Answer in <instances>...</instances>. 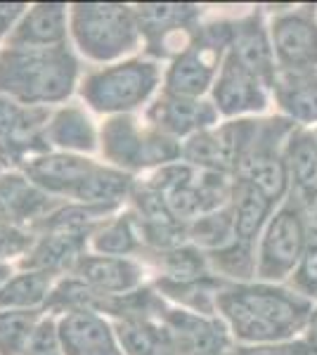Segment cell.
<instances>
[{"label": "cell", "instance_id": "cell-17", "mask_svg": "<svg viewBox=\"0 0 317 355\" xmlns=\"http://www.w3.org/2000/svg\"><path fill=\"white\" fill-rule=\"evenodd\" d=\"M273 88L286 114L298 121H317V69L282 73Z\"/></svg>", "mask_w": 317, "mask_h": 355}, {"label": "cell", "instance_id": "cell-2", "mask_svg": "<svg viewBox=\"0 0 317 355\" xmlns=\"http://www.w3.org/2000/svg\"><path fill=\"white\" fill-rule=\"evenodd\" d=\"M76 62L62 48L8 50L0 57V90L22 102H55L71 93Z\"/></svg>", "mask_w": 317, "mask_h": 355}, {"label": "cell", "instance_id": "cell-27", "mask_svg": "<svg viewBox=\"0 0 317 355\" xmlns=\"http://www.w3.org/2000/svg\"><path fill=\"white\" fill-rule=\"evenodd\" d=\"M48 137L55 145L69 147V150H93L95 147L93 128L78 110H65L57 114L55 121L50 123Z\"/></svg>", "mask_w": 317, "mask_h": 355}, {"label": "cell", "instance_id": "cell-11", "mask_svg": "<svg viewBox=\"0 0 317 355\" xmlns=\"http://www.w3.org/2000/svg\"><path fill=\"white\" fill-rule=\"evenodd\" d=\"M263 85L265 83L261 78H256L251 71H246L232 55H228V60L223 62L216 90H213V95H216V107L223 114H228V116L241 114V112L263 110L265 107Z\"/></svg>", "mask_w": 317, "mask_h": 355}, {"label": "cell", "instance_id": "cell-34", "mask_svg": "<svg viewBox=\"0 0 317 355\" xmlns=\"http://www.w3.org/2000/svg\"><path fill=\"white\" fill-rule=\"evenodd\" d=\"M251 244L234 242L232 246H225L216 254V263L225 272L234 275V277H251L253 263H251Z\"/></svg>", "mask_w": 317, "mask_h": 355}, {"label": "cell", "instance_id": "cell-33", "mask_svg": "<svg viewBox=\"0 0 317 355\" xmlns=\"http://www.w3.org/2000/svg\"><path fill=\"white\" fill-rule=\"evenodd\" d=\"M95 249L102 254H128L135 249V237H132L128 223L117 220L112 225H107L100 232V237L95 239Z\"/></svg>", "mask_w": 317, "mask_h": 355}, {"label": "cell", "instance_id": "cell-22", "mask_svg": "<svg viewBox=\"0 0 317 355\" xmlns=\"http://www.w3.org/2000/svg\"><path fill=\"white\" fill-rule=\"evenodd\" d=\"M289 178L305 199L317 197V137L308 130H296L286 145Z\"/></svg>", "mask_w": 317, "mask_h": 355}, {"label": "cell", "instance_id": "cell-15", "mask_svg": "<svg viewBox=\"0 0 317 355\" xmlns=\"http://www.w3.org/2000/svg\"><path fill=\"white\" fill-rule=\"evenodd\" d=\"M65 38V8L62 5H36L10 38L12 50H50Z\"/></svg>", "mask_w": 317, "mask_h": 355}, {"label": "cell", "instance_id": "cell-7", "mask_svg": "<svg viewBox=\"0 0 317 355\" xmlns=\"http://www.w3.org/2000/svg\"><path fill=\"white\" fill-rule=\"evenodd\" d=\"M232 31L234 28L211 26L194 48L178 57L169 71V93L189 100L206 93L216 76L218 57L225 45L232 43Z\"/></svg>", "mask_w": 317, "mask_h": 355}, {"label": "cell", "instance_id": "cell-20", "mask_svg": "<svg viewBox=\"0 0 317 355\" xmlns=\"http://www.w3.org/2000/svg\"><path fill=\"white\" fill-rule=\"evenodd\" d=\"M48 206V197L24 178L8 175L0 180V220L3 223L36 218Z\"/></svg>", "mask_w": 317, "mask_h": 355}, {"label": "cell", "instance_id": "cell-23", "mask_svg": "<svg viewBox=\"0 0 317 355\" xmlns=\"http://www.w3.org/2000/svg\"><path fill=\"white\" fill-rule=\"evenodd\" d=\"M78 275L88 287L97 291H128L140 282V270L128 261L119 259H83L78 263Z\"/></svg>", "mask_w": 317, "mask_h": 355}, {"label": "cell", "instance_id": "cell-25", "mask_svg": "<svg viewBox=\"0 0 317 355\" xmlns=\"http://www.w3.org/2000/svg\"><path fill=\"white\" fill-rule=\"evenodd\" d=\"M197 17L192 5H140L137 8V26L149 38H159L171 33L173 28H185Z\"/></svg>", "mask_w": 317, "mask_h": 355}, {"label": "cell", "instance_id": "cell-18", "mask_svg": "<svg viewBox=\"0 0 317 355\" xmlns=\"http://www.w3.org/2000/svg\"><path fill=\"white\" fill-rule=\"evenodd\" d=\"M95 166L85 159L78 157H45L36 159V162L28 164V175L38 182V185L48 187L55 192H71L76 194V190L83 185V180L90 175Z\"/></svg>", "mask_w": 317, "mask_h": 355}, {"label": "cell", "instance_id": "cell-35", "mask_svg": "<svg viewBox=\"0 0 317 355\" xmlns=\"http://www.w3.org/2000/svg\"><path fill=\"white\" fill-rule=\"evenodd\" d=\"M166 268H169L171 277L180 279V282H189V279H197L201 275V270H204V261H201V256H197L194 251L180 249V251H173L169 256Z\"/></svg>", "mask_w": 317, "mask_h": 355}, {"label": "cell", "instance_id": "cell-4", "mask_svg": "<svg viewBox=\"0 0 317 355\" xmlns=\"http://www.w3.org/2000/svg\"><path fill=\"white\" fill-rule=\"evenodd\" d=\"M289 130V123L282 121H258L253 140L237 164V175L241 182L256 187L270 202H280L289 185L286 159L277 154V137Z\"/></svg>", "mask_w": 317, "mask_h": 355}, {"label": "cell", "instance_id": "cell-9", "mask_svg": "<svg viewBox=\"0 0 317 355\" xmlns=\"http://www.w3.org/2000/svg\"><path fill=\"white\" fill-rule=\"evenodd\" d=\"M256 125L258 121H237L221 130H209V133L204 130L187 142L185 157L192 164L206 166L213 173H225L232 168L237 171L241 154L253 140Z\"/></svg>", "mask_w": 317, "mask_h": 355}, {"label": "cell", "instance_id": "cell-3", "mask_svg": "<svg viewBox=\"0 0 317 355\" xmlns=\"http://www.w3.org/2000/svg\"><path fill=\"white\" fill-rule=\"evenodd\" d=\"M137 19L123 5H76L74 36L93 60H112L137 43Z\"/></svg>", "mask_w": 317, "mask_h": 355}, {"label": "cell", "instance_id": "cell-24", "mask_svg": "<svg viewBox=\"0 0 317 355\" xmlns=\"http://www.w3.org/2000/svg\"><path fill=\"white\" fill-rule=\"evenodd\" d=\"M119 339L128 355H175L171 331H164L145 320H126L119 324Z\"/></svg>", "mask_w": 317, "mask_h": 355}, {"label": "cell", "instance_id": "cell-10", "mask_svg": "<svg viewBox=\"0 0 317 355\" xmlns=\"http://www.w3.org/2000/svg\"><path fill=\"white\" fill-rule=\"evenodd\" d=\"M273 45L286 71H308L317 67V24L308 12L277 17L273 24Z\"/></svg>", "mask_w": 317, "mask_h": 355}, {"label": "cell", "instance_id": "cell-36", "mask_svg": "<svg viewBox=\"0 0 317 355\" xmlns=\"http://www.w3.org/2000/svg\"><path fill=\"white\" fill-rule=\"evenodd\" d=\"M24 246H26L24 234H19V232L10 230V227L0 225V259H5V256H12V254H19Z\"/></svg>", "mask_w": 317, "mask_h": 355}, {"label": "cell", "instance_id": "cell-13", "mask_svg": "<svg viewBox=\"0 0 317 355\" xmlns=\"http://www.w3.org/2000/svg\"><path fill=\"white\" fill-rule=\"evenodd\" d=\"M230 55L239 62L246 71H251L256 78H261L265 85H275V48H270L268 33L258 17L244 19L234 26Z\"/></svg>", "mask_w": 317, "mask_h": 355}, {"label": "cell", "instance_id": "cell-38", "mask_svg": "<svg viewBox=\"0 0 317 355\" xmlns=\"http://www.w3.org/2000/svg\"><path fill=\"white\" fill-rule=\"evenodd\" d=\"M315 137H317V133H315Z\"/></svg>", "mask_w": 317, "mask_h": 355}, {"label": "cell", "instance_id": "cell-5", "mask_svg": "<svg viewBox=\"0 0 317 355\" xmlns=\"http://www.w3.org/2000/svg\"><path fill=\"white\" fill-rule=\"evenodd\" d=\"M159 71L149 62H128V64L112 67L85 81L83 95L95 110L121 112L132 110L154 90Z\"/></svg>", "mask_w": 317, "mask_h": 355}, {"label": "cell", "instance_id": "cell-21", "mask_svg": "<svg viewBox=\"0 0 317 355\" xmlns=\"http://www.w3.org/2000/svg\"><path fill=\"white\" fill-rule=\"evenodd\" d=\"M273 206L275 202H270L263 192H258L256 187L237 180V185H234V209H232L234 239L251 244V239L263 227V223L270 216Z\"/></svg>", "mask_w": 317, "mask_h": 355}, {"label": "cell", "instance_id": "cell-26", "mask_svg": "<svg viewBox=\"0 0 317 355\" xmlns=\"http://www.w3.org/2000/svg\"><path fill=\"white\" fill-rule=\"evenodd\" d=\"M78 249H80L78 232L57 230L55 234L45 237L43 242L38 244V249L33 251V256L26 263L31 268H38V272L57 270V268H65L76 259Z\"/></svg>", "mask_w": 317, "mask_h": 355}, {"label": "cell", "instance_id": "cell-16", "mask_svg": "<svg viewBox=\"0 0 317 355\" xmlns=\"http://www.w3.org/2000/svg\"><path fill=\"white\" fill-rule=\"evenodd\" d=\"M149 119L161 130L173 135H185L192 130H201L216 121V110L206 102L189 100V97L166 95L149 110Z\"/></svg>", "mask_w": 317, "mask_h": 355}, {"label": "cell", "instance_id": "cell-30", "mask_svg": "<svg viewBox=\"0 0 317 355\" xmlns=\"http://www.w3.org/2000/svg\"><path fill=\"white\" fill-rule=\"evenodd\" d=\"M33 313H0V355H24L33 336Z\"/></svg>", "mask_w": 317, "mask_h": 355}, {"label": "cell", "instance_id": "cell-8", "mask_svg": "<svg viewBox=\"0 0 317 355\" xmlns=\"http://www.w3.org/2000/svg\"><path fill=\"white\" fill-rule=\"evenodd\" d=\"M107 157L121 166H147L175 159L180 150L164 135H140L132 119H112L105 128Z\"/></svg>", "mask_w": 317, "mask_h": 355}, {"label": "cell", "instance_id": "cell-28", "mask_svg": "<svg viewBox=\"0 0 317 355\" xmlns=\"http://www.w3.org/2000/svg\"><path fill=\"white\" fill-rule=\"evenodd\" d=\"M128 190V175L107 168H93L83 185L76 190V197L88 204H107L114 206Z\"/></svg>", "mask_w": 317, "mask_h": 355}, {"label": "cell", "instance_id": "cell-31", "mask_svg": "<svg viewBox=\"0 0 317 355\" xmlns=\"http://www.w3.org/2000/svg\"><path fill=\"white\" fill-rule=\"evenodd\" d=\"M293 287L301 294L317 299V227H310L305 237L303 256L293 272Z\"/></svg>", "mask_w": 317, "mask_h": 355}, {"label": "cell", "instance_id": "cell-37", "mask_svg": "<svg viewBox=\"0 0 317 355\" xmlns=\"http://www.w3.org/2000/svg\"><path fill=\"white\" fill-rule=\"evenodd\" d=\"M24 5H0V33H5L10 28V24L22 15Z\"/></svg>", "mask_w": 317, "mask_h": 355}, {"label": "cell", "instance_id": "cell-32", "mask_svg": "<svg viewBox=\"0 0 317 355\" xmlns=\"http://www.w3.org/2000/svg\"><path fill=\"white\" fill-rule=\"evenodd\" d=\"M194 239L201 244L209 246H225L230 234H234V220L232 214L223 211L218 216H206V218H199L197 225L192 227Z\"/></svg>", "mask_w": 317, "mask_h": 355}, {"label": "cell", "instance_id": "cell-14", "mask_svg": "<svg viewBox=\"0 0 317 355\" xmlns=\"http://www.w3.org/2000/svg\"><path fill=\"white\" fill-rule=\"evenodd\" d=\"M57 334L67 355H121L107 324L85 308L69 313Z\"/></svg>", "mask_w": 317, "mask_h": 355}, {"label": "cell", "instance_id": "cell-1", "mask_svg": "<svg viewBox=\"0 0 317 355\" xmlns=\"http://www.w3.org/2000/svg\"><path fill=\"white\" fill-rule=\"evenodd\" d=\"M216 301L234 334L256 343L289 339L313 315L305 299L275 287H232Z\"/></svg>", "mask_w": 317, "mask_h": 355}, {"label": "cell", "instance_id": "cell-12", "mask_svg": "<svg viewBox=\"0 0 317 355\" xmlns=\"http://www.w3.org/2000/svg\"><path fill=\"white\" fill-rule=\"evenodd\" d=\"M45 112L24 110L0 97V154L5 159H19L22 154L40 147V128Z\"/></svg>", "mask_w": 317, "mask_h": 355}, {"label": "cell", "instance_id": "cell-29", "mask_svg": "<svg viewBox=\"0 0 317 355\" xmlns=\"http://www.w3.org/2000/svg\"><path fill=\"white\" fill-rule=\"evenodd\" d=\"M50 287V275L48 272H26L15 277L0 289V308L12 306V308H28L36 306L45 299Z\"/></svg>", "mask_w": 317, "mask_h": 355}, {"label": "cell", "instance_id": "cell-6", "mask_svg": "<svg viewBox=\"0 0 317 355\" xmlns=\"http://www.w3.org/2000/svg\"><path fill=\"white\" fill-rule=\"evenodd\" d=\"M308 230L303 225V216L296 202L282 206L270 218L261 244V261H258V277L282 279L298 266L303 256V246Z\"/></svg>", "mask_w": 317, "mask_h": 355}, {"label": "cell", "instance_id": "cell-19", "mask_svg": "<svg viewBox=\"0 0 317 355\" xmlns=\"http://www.w3.org/2000/svg\"><path fill=\"white\" fill-rule=\"evenodd\" d=\"M171 334H175V348H185L192 355H221L225 348V336L216 322L189 313H171L169 315Z\"/></svg>", "mask_w": 317, "mask_h": 355}]
</instances>
